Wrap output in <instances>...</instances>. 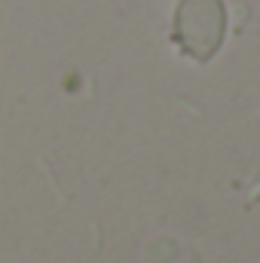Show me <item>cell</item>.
Returning <instances> with one entry per match:
<instances>
[{"instance_id": "6da1fadb", "label": "cell", "mask_w": 260, "mask_h": 263, "mask_svg": "<svg viewBox=\"0 0 260 263\" xmlns=\"http://www.w3.org/2000/svg\"><path fill=\"white\" fill-rule=\"evenodd\" d=\"M227 31V9L224 0H181L175 9V25H172V40L181 46L184 55L196 62H208Z\"/></svg>"}]
</instances>
